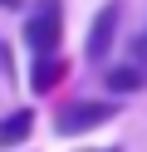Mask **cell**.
<instances>
[{
    "instance_id": "1",
    "label": "cell",
    "mask_w": 147,
    "mask_h": 152,
    "mask_svg": "<svg viewBox=\"0 0 147 152\" xmlns=\"http://www.w3.org/2000/svg\"><path fill=\"white\" fill-rule=\"evenodd\" d=\"M113 118H118V103H108V98H74V103H59L54 132L59 137H78V132H93L103 123H113Z\"/></svg>"
},
{
    "instance_id": "2",
    "label": "cell",
    "mask_w": 147,
    "mask_h": 152,
    "mask_svg": "<svg viewBox=\"0 0 147 152\" xmlns=\"http://www.w3.org/2000/svg\"><path fill=\"white\" fill-rule=\"evenodd\" d=\"M25 44L34 54H59L64 44V25H59V0H44L34 15L25 20Z\"/></svg>"
},
{
    "instance_id": "3",
    "label": "cell",
    "mask_w": 147,
    "mask_h": 152,
    "mask_svg": "<svg viewBox=\"0 0 147 152\" xmlns=\"http://www.w3.org/2000/svg\"><path fill=\"white\" fill-rule=\"evenodd\" d=\"M118 20H123V0H108L103 10L93 15V25H88V39H83L88 64H108V54H113V39H118Z\"/></svg>"
},
{
    "instance_id": "4",
    "label": "cell",
    "mask_w": 147,
    "mask_h": 152,
    "mask_svg": "<svg viewBox=\"0 0 147 152\" xmlns=\"http://www.w3.org/2000/svg\"><path fill=\"white\" fill-rule=\"evenodd\" d=\"M64 59H59V54H34V64H29V88L39 93V98H44V93H54L59 83H64Z\"/></svg>"
},
{
    "instance_id": "5",
    "label": "cell",
    "mask_w": 147,
    "mask_h": 152,
    "mask_svg": "<svg viewBox=\"0 0 147 152\" xmlns=\"http://www.w3.org/2000/svg\"><path fill=\"white\" fill-rule=\"evenodd\" d=\"M103 79H108V93H137L147 88V64H113Z\"/></svg>"
},
{
    "instance_id": "6",
    "label": "cell",
    "mask_w": 147,
    "mask_h": 152,
    "mask_svg": "<svg viewBox=\"0 0 147 152\" xmlns=\"http://www.w3.org/2000/svg\"><path fill=\"white\" fill-rule=\"evenodd\" d=\"M29 128H34V113L29 108H15L0 118V147H15V142H29Z\"/></svg>"
},
{
    "instance_id": "7",
    "label": "cell",
    "mask_w": 147,
    "mask_h": 152,
    "mask_svg": "<svg viewBox=\"0 0 147 152\" xmlns=\"http://www.w3.org/2000/svg\"><path fill=\"white\" fill-rule=\"evenodd\" d=\"M0 74L15 83V49H10V39H0Z\"/></svg>"
},
{
    "instance_id": "8",
    "label": "cell",
    "mask_w": 147,
    "mask_h": 152,
    "mask_svg": "<svg viewBox=\"0 0 147 152\" xmlns=\"http://www.w3.org/2000/svg\"><path fill=\"white\" fill-rule=\"evenodd\" d=\"M15 5H25V0H0V10H15Z\"/></svg>"
},
{
    "instance_id": "9",
    "label": "cell",
    "mask_w": 147,
    "mask_h": 152,
    "mask_svg": "<svg viewBox=\"0 0 147 152\" xmlns=\"http://www.w3.org/2000/svg\"><path fill=\"white\" fill-rule=\"evenodd\" d=\"M98 152H113V147H98Z\"/></svg>"
}]
</instances>
